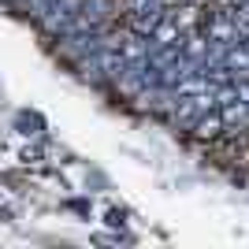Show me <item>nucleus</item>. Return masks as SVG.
Segmentation results:
<instances>
[{"instance_id":"3","label":"nucleus","mask_w":249,"mask_h":249,"mask_svg":"<svg viewBox=\"0 0 249 249\" xmlns=\"http://www.w3.org/2000/svg\"><path fill=\"white\" fill-rule=\"evenodd\" d=\"M223 130H227V123H223V115H219V108L205 112V115L197 119V123H194V134H197L201 142H212V138H219Z\"/></svg>"},{"instance_id":"7","label":"nucleus","mask_w":249,"mask_h":249,"mask_svg":"<svg viewBox=\"0 0 249 249\" xmlns=\"http://www.w3.org/2000/svg\"><path fill=\"white\" fill-rule=\"evenodd\" d=\"M149 4H164V0H130V8H149Z\"/></svg>"},{"instance_id":"4","label":"nucleus","mask_w":249,"mask_h":249,"mask_svg":"<svg viewBox=\"0 0 249 249\" xmlns=\"http://www.w3.org/2000/svg\"><path fill=\"white\" fill-rule=\"evenodd\" d=\"M19 130H22V134H37V130H41V115L22 112V115H19Z\"/></svg>"},{"instance_id":"8","label":"nucleus","mask_w":249,"mask_h":249,"mask_svg":"<svg viewBox=\"0 0 249 249\" xmlns=\"http://www.w3.org/2000/svg\"><path fill=\"white\" fill-rule=\"evenodd\" d=\"M178 4H182V8H190V4H201V0H178Z\"/></svg>"},{"instance_id":"5","label":"nucleus","mask_w":249,"mask_h":249,"mask_svg":"<svg viewBox=\"0 0 249 249\" xmlns=\"http://www.w3.org/2000/svg\"><path fill=\"white\" fill-rule=\"evenodd\" d=\"M104 223H108V227H123V212H119V208H112V212H108V219H104Z\"/></svg>"},{"instance_id":"2","label":"nucleus","mask_w":249,"mask_h":249,"mask_svg":"<svg viewBox=\"0 0 249 249\" xmlns=\"http://www.w3.org/2000/svg\"><path fill=\"white\" fill-rule=\"evenodd\" d=\"M164 4H149V8H130V15H126V26L134 34H142V37H153L156 26L164 22Z\"/></svg>"},{"instance_id":"6","label":"nucleus","mask_w":249,"mask_h":249,"mask_svg":"<svg viewBox=\"0 0 249 249\" xmlns=\"http://www.w3.org/2000/svg\"><path fill=\"white\" fill-rule=\"evenodd\" d=\"M22 160L30 164V160H41V149H22Z\"/></svg>"},{"instance_id":"1","label":"nucleus","mask_w":249,"mask_h":249,"mask_svg":"<svg viewBox=\"0 0 249 249\" xmlns=\"http://www.w3.org/2000/svg\"><path fill=\"white\" fill-rule=\"evenodd\" d=\"M212 108H216V93H212V89H205V93H190V97L178 101L175 123L182 126V130H194V123H197L205 112H212Z\"/></svg>"}]
</instances>
